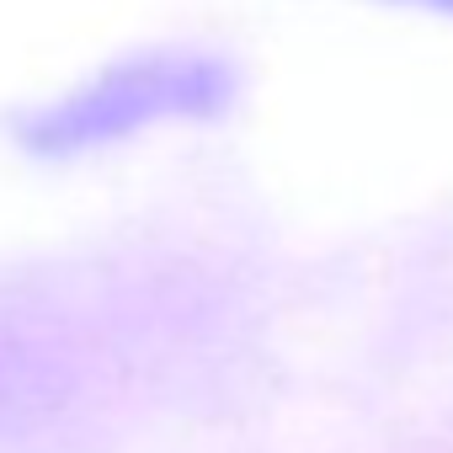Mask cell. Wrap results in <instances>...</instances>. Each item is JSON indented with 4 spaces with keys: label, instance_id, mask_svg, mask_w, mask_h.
Here are the masks:
<instances>
[{
    "label": "cell",
    "instance_id": "6da1fadb",
    "mask_svg": "<svg viewBox=\"0 0 453 453\" xmlns=\"http://www.w3.org/2000/svg\"><path fill=\"white\" fill-rule=\"evenodd\" d=\"M219 96V70L203 59H139L123 70H107L91 81L81 96L49 107L33 123V139L65 150V144H91L128 134L134 123H150L160 112H187Z\"/></svg>",
    "mask_w": 453,
    "mask_h": 453
}]
</instances>
